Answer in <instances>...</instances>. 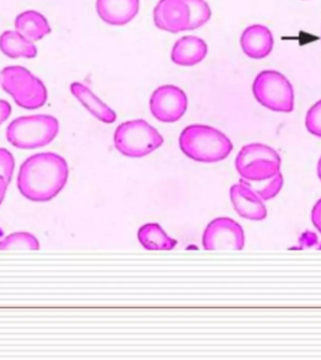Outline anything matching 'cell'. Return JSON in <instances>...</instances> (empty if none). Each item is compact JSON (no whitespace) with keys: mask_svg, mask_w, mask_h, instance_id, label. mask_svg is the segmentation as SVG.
Masks as SVG:
<instances>
[{"mask_svg":"<svg viewBox=\"0 0 321 360\" xmlns=\"http://www.w3.org/2000/svg\"><path fill=\"white\" fill-rule=\"evenodd\" d=\"M0 50L11 58H33L38 50L32 41H28L17 31H5L0 36Z\"/></svg>","mask_w":321,"mask_h":360,"instance_id":"18","label":"cell"},{"mask_svg":"<svg viewBox=\"0 0 321 360\" xmlns=\"http://www.w3.org/2000/svg\"><path fill=\"white\" fill-rule=\"evenodd\" d=\"M17 32L30 41H39L51 32V27L44 14L30 10L18 14L14 21Z\"/></svg>","mask_w":321,"mask_h":360,"instance_id":"16","label":"cell"},{"mask_svg":"<svg viewBox=\"0 0 321 360\" xmlns=\"http://www.w3.org/2000/svg\"><path fill=\"white\" fill-rule=\"evenodd\" d=\"M266 185L258 190H255L256 193L258 194L263 201H270L280 193L282 188L284 186V176L283 174L278 173L276 176L272 177V179L268 180Z\"/></svg>","mask_w":321,"mask_h":360,"instance_id":"21","label":"cell"},{"mask_svg":"<svg viewBox=\"0 0 321 360\" xmlns=\"http://www.w3.org/2000/svg\"><path fill=\"white\" fill-rule=\"evenodd\" d=\"M11 112V107L8 101L0 100V125L4 123L10 117Z\"/></svg>","mask_w":321,"mask_h":360,"instance_id":"25","label":"cell"},{"mask_svg":"<svg viewBox=\"0 0 321 360\" xmlns=\"http://www.w3.org/2000/svg\"><path fill=\"white\" fill-rule=\"evenodd\" d=\"M190 11L189 30H194L203 27L211 17V8L206 0H184Z\"/></svg>","mask_w":321,"mask_h":360,"instance_id":"20","label":"cell"},{"mask_svg":"<svg viewBox=\"0 0 321 360\" xmlns=\"http://www.w3.org/2000/svg\"><path fill=\"white\" fill-rule=\"evenodd\" d=\"M179 143L189 159L199 162H221L233 150V143L224 132L201 124L186 127L180 135Z\"/></svg>","mask_w":321,"mask_h":360,"instance_id":"2","label":"cell"},{"mask_svg":"<svg viewBox=\"0 0 321 360\" xmlns=\"http://www.w3.org/2000/svg\"><path fill=\"white\" fill-rule=\"evenodd\" d=\"M306 127L310 134L321 138V100L317 101L307 112Z\"/></svg>","mask_w":321,"mask_h":360,"instance_id":"22","label":"cell"},{"mask_svg":"<svg viewBox=\"0 0 321 360\" xmlns=\"http://www.w3.org/2000/svg\"><path fill=\"white\" fill-rule=\"evenodd\" d=\"M229 195L234 210L241 218L253 221L267 218L266 205L249 181L241 179L239 183L231 186Z\"/></svg>","mask_w":321,"mask_h":360,"instance_id":"10","label":"cell"},{"mask_svg":"<svg viewBox=\"0 0 321 360\" xmlns=\"http://www.w3.org/2000/svg\"><path fill=\"white\" fill-rule=\"evenodd\" d=\"M317 170L318 179H320L321 181V156L320 158V160H318Z\"/></svg>","mask_w":321,"mask_h":360,"instance_id":"27","label":"cell"},{"mask_svg":"<svg viewBox=\"0 0 321 360\" xmlns=\"http://www.w3.org/2000/svg\"><path fill=\"white\" fill-rule=\"evenodd\" d=\"M253 94L262 106L273 112H290L294 109L292 84L277 70L259 72L253 83Z\"/></svg>","mask_w":321,"mask_h":360,"instance_id":"7","label":"cell"},{"mask_svg":"<svg viewBox=\"0 0 321 360\" xmlns=\"http://www.w3.org/2000/svg\"><path fill=\"white\" fill-rule=\"evenodd\" d=\"M140 0H97L96 11L106 24L124 25L139 11Z\"/></svg>","mask_w":321,"mask_h":360,"instance_id":"13","label":"cell"},{"mask_svg":"<svg viewBox=\"0 0 321 360\" xmlns=\"http://www.w3.org/2000/svg\"><path fill=\"white\" fill-rule=\"evenodd\" d=\"M58 131V121L52 115H27L16 118L8 125L6 138L17 148L34 149L49 145Z\"/></svg>","mask_w":321,"mask_h":360,"instance_id":"3","label":"cell"},{"mask_svg":"<svg viewBox=\"0 0 321 360\" xmlns=\"http://www.w3.org/2000/svg\"><path fill=\"white\" fill-rule=\"evenodd\" d=\"M275 39L272 31L263 25H252L245 28L241 36V46L253 59L267 58L272 53Z\"/></svg>","mask_w":321,"mask_h":360,"instance_id":"12","label":"cell"},{"mask_svg":"<svg viewBox=\"0 0 321 360\" xmlns=\"http://www.w3.org/2000/svg\"><path fill=\"white\" fill-rule=\"evenodd\" d=\"M208 53V45L204 39L196 36H184L175 42L171 51V59L182 67H193L204 60Z\"/></svg>","mask_w":321,"mask_h":360,"instance_id":"14","label":"cell"},{"mask_svg":"<svg viewBox=\"0 0 321 360\" xmlns=\"http://www.w3.org/2000/svg\"><path fill=\"white\" fill-rule=\"evenodd\" d=\"M202 244L206 250H241L245 245L244 228L233 219L219 217L206 227Z\"/></svg>","mask_w":321,"mask_h":360,"instance_id":"8","label":"cell"},{"mask_svg":"<svg viewBox=\"0 0 321 360\" xmlns=\"http://www.w3.org/2000/svg\"><path fill=\"white\" fill-rule=\"evenodd\" d=\"M153 20L160 30L170 33L187 31L190 11L184 0H159L154 8Z\"/></svg>","mask_w":321,"mask_h":360,"instance_id":"11","label":"cell"},{"mask_svg":"<svg viewBox=\"0 0 321 360\" xmlns=\"http://www.w3.org/2000/svg\"><path fill=\"white\" fill-rule=\"evenodd\" d=\"M14 165L15 162L13 154L7 149L0 148V176L8 182V184H10L13 177Z\"/></svg>","mask_w":321,"mask_h":360,"instance_id":"23","label":"cell"},{"mask_svg":"<svg viewBox=\"0 0 321 360\" xmlns=\"http://www.w3.org/2000/svg\"><path fill=\"white\" fill-rule=\"evenodd\" d=\"M8 182L6 181L1 176H0V205L2 204L3 200L5 198L6 193H7Z\"/></svg>","mask_w":321,"mask_h":360,"instance_id":"26","label":"cell"},{"mask_svg":"<svg viewBox=\"0 0 321 360\" xmlns=\"http://www.w3.org/2000/svg\"><path fill=\"white\" fill-rule=\"evenodd\" d=\"M39 249L38 238L32 233L27 232H17L11 233L0 241V250H30Z\"/></svg>","mask_w":321,"mask_h":360,"instance_id":"19","label":"cell"},{"mask_svg":"<svg viewBox=\"0 0 321 360\" xmlns=\"http://www.w3.org/2000/svg\"><path fill=\"white\" fill-rule=\"evenodd\" d=\"M188 107V98L182 89L173 84L158 87L149 100L152 115L163 123H173L184 115Z\"/></svg>","mask_w":321,"mask_h":360,"instance_id":"9","label":"cell"},{"mask_svg":"<svg viewBox=\"0 0 321 360\" xmlns=\"http://www.w3.org/2000/svg\"><path fill=\"white\" fill-rule=\"evenodd\" d=\"M70 92L75 96L76 100L80 101L82 105L84 107L92 114L94 115L98 120L106 124L114 123L117 120V114L114 110L110 108L107 104L101 101L84 84L75 82L70 84Z\"/></svg>","mask_w":321,"mask_h":360,"instance_id":"15","label":"cell"},{"mask_svg":"<svg viewBox=\"0 0 321 360\" xmlns=\"http://www.w3.org/2000/svg\"><path fill=\"white\" fill-rule=\"evenodd\" d=\"M0 84L22 108L38 109L46 103V87L24 67L4 68L0 72Z\"/></svg>","mask_w":321,"mask_h":360,"instance_id":"6","label":"cell"},{"mask_svg":"<svg viewBox=\"0 0 321 360\" xmlns=\"http://www.w3.org/2000/svg\"><path fill=\"white\" fill-rule=\"evenodd\" d=\"M311 221L315 229L321 233V198L317 200L312 208Z\"/></svg>","mask_w":321,"mask_h":360,"instance_id":"24","label":"cell"},{"mask_svg":"<svg viewBox=\"0 0 321 360\" xmlns=\"http://www.w3.org/2000/svg\"><path fill=\"white\" fill-rule=\"evenodd\" d=\"M282 160L275 148L261 143L242 146L235 160V167L242 179L267 181L281 172Z\"/></svg>","mask_w":321,"mask_h":360,"instance_id":"5","label":"cell"},{"mask_svg":"<svg viewBox=\"0 0 321 360\" xmlns=\"http://www.w3.org/2000/svg\"><path fill=\"white\" fill-rule=\"evenodd\" d=\"M69 167L61 155L45 152L33 155L20 167L17 186L25 198L36 202L51 201L67 184Z\"/></svg>","mask_w":321,"mask_h":360,"instance_id":"1","label":"cell"},{"mask_svg":"<svg viewBox=\"0 0 321 360\" xmlns=\"http://www.w3.org/2000/svg\"><path fill=\"white\" fill-rule=\"evenodd\" d=\"M160 132L144 120H132L121 123L115 129L114 146L123 156L143 158L148 156L163 143Z\"/></svg>","mask_w":321,"mask_h":360,"instance_id":"4","label":"cell"},{"mask_svg":"<svg viewBox=\"0 0 321 360\" xmlns=\"http://www.w3.org/2000/svg\"><path fill=\"white\" fill-rule=\"evenodd\" d=\"M138 240L148 250H171L177 246L176 239L170 238L156 222H149L138 230Z\"/></svg>","mask_w":321,"mask_h":360,"instance_id":"17","label":"cell"}]
</instances>
